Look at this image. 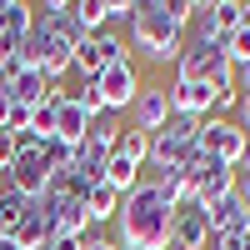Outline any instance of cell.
I'll return each mask as SVG.
<instances>
[{
    "label": "cell",
    "mask_w": 250,
    "mask_h": 250,
    "mask_svg": "<svg viewBox=\"0 0 250 250\" xmlns=\"http://www.w3.org/2000/svg\"><path fill=\"white\" fill-rule=\"evenodd\" d=\"M115 225H120L115 245H125V250H170L175 205L160 195V185H155V180H145V175H140V185L120 200Z\"/></svg>",
    "instance_id": "6da1fadb"
},
{
    "label": "cell",
    "mask_w": 250,
    "mask_h": 250,
    "mask_svg": "<svg viewBox=\"0 0 250 250\" xmlns=\"http://www.w3.org/2000/svg\"><path fill=\"white\" fill-rule=\"evenodd\" d=\"M100 180H105L110 190H120V200H125V195H130L135 185H140V165L120 160V155H110V160H105V175H100Z\"/></svg>",
    "instance_id": "e0dca14e"
},
{
    "label": "cell",
    "mask_w": 250,
    "mask_h": 250,
    "mask_svg": "<svg viewBox=\"0 0 250 250\" xmlns=\"http://www.w3.org/2000/svg\"><path fill=\"white\" fill-rule=\"evenodd\" d=\"M120 250H125V245H120Z\"/></svg>",
    "instance_id": "83f0119b"
},
{
    "label": "cell",
    "mask_w": 250,
    "mask_h": 250,
    "mask_svg": "<svg viewBox=\"0 0 250 250\" xmlns=\"http://www.w3.org/2000/svg\"><path fill=\"white\" fill-rule=\"evenodd\" d=\"M95 85H100V95H105V110L120 115V110H135V100H140V90H145V75H140L135 55H130V60H115L110 70H100Z\"/></svg>",
    "instance_id": "3957f363"
},
{
    "label": "cell",
    "mask_w": 250,
    "mask_h": 250,
    "mask_svg": "<svg viewBox=\"0 0 250 250\" xmlns=\"http://www.w3.org/2000/svg\"><path fill=\"white\" fill-rule=\"evenodd\" d=\"M80 245H85V250H120L105 230H100V225H90V230H85V240H80Z\"/></svg>",
    "instance_id": "7402d4cb"
},
{
    "label": "cell",
    "mask_w": 250,
    "mask_h": 250,
    "mask_svg": "<svg viewBox=\"0 0 250 250\" xmlns=\"http://www.w3.org/2000/svg\"><path fill=\"white\" fill-rule=\"evenodd\" d=\"M210 205L200 195H190L185 205H175V225H170V250H210Z\"/></svg>",
    "instance_id": "277c9868"
},
{
    "label": "cell",
    "mask_w": 250,
    "mask_h": 250,
    "mask_svg": "<svg viewBox=\"0 0 250 250\" xmlns=\"http://www.w3.org/2000/svg\"><path fill=\"white\" fill-rule=\"evenodd\" d=\"M15 155H20V145H15V135H5V130H0V175H10V165H15Z\"/></svg>",
    "instance_id": "44dd1931"
},
{
    "label": "cell",
    "mask_w": 250,
    "mask_h": 250,
    "mask_svg": "<svg viewBox=\"0 0 250 250\" xmlns=\"http://www.w3.org/2000/svg\"><path fill=\"white\" fill-rule=\"evenodd\" d=\"M70 20H75V30L85 35V40L100 35V30H110V10H105V0H75Z\"/></svg>",
    "instance_id": "9a60e30c"
},
{
    "label": "cell",
    "mask_w": 250,
    "mask_h": 250,
    "mask_svg": "<svg viewBox=\"0 0 250 250\" xmlns=\"http://www.w3.org/2000/svg\"><path fill=\"white\" fill-rule=\"evenodd\" d=\"M70 100H75V105L85 110L90 120H105V115H110V110H105V95H100V85H95V80H80V85L70 90Z\"/></svg>",
    "instance_id": "ac0fdd59"
},
{
    "label": "cell",
    "mask_w": 250,
    "mask_h": 250,
    "mask_svg": "<svg viewBox=\"0 0 250 250\" xmlns=\"http://www.w3.org/2000/svg\"><path fill=\"white\" fill-rule=\"evenodd\" d=\"M240 30H250V0H240Z\"/></svg>",
    "instance_id": "484cf974"
},
{
    "label": "cell",
    "mask_w": 250,
    "mask_h": 250,
    "mask_svg": "<svg viewBox=\"0 0 250 250\" xmlns=\"http://www.w3.org/2000/svg\"><path fill=\"white\" fill-rule=\"evenodd\" d=\"M235 125L250 130V90H240V100H235Z\"/></svg>",
    "instance_id": "603a6c76"
},
{
    "label": "cell",
    "mask_w": 250,
    "mask_h": 250,
    "mask_svg": "<svg viewBox=\"0 0 250 250\" xmlns=\"http://www.w3.org/2000/svg\"><path fill=\"white\" fill-rule=\"evenodd\" d=\"M50 95V80L45 70H35V65H20L10 75V100H25V105H40V100Z\"/></svg>",
    "instance_id": "7c38bea8"
},
{
    "label": "cell",
    "mask_w": 250,
    "mask_h": 250,
    "mask_svg": "<svg viewBox=\"0 0 250 250\" xmlns=\"http://www.w3.org/2000/svg\"><path fill=\"white\" fill-rule=\"evenodd\" d=\"M125 40H130L150 65H175L180 50H185V30L170 20L165 0H140V5H135V25H130Z\"/></svg>",
    "instance_id": "7a4b0ae2"
},
{
    "label": "cell",
    "mask_w": 250,
    "mask_h": 250,
    "mask_svg": "<svg viewBox=\"0 0 250 250\" xmlns=\"http://www.w3.org/2000/svg\"><path fill=\"white\" fill-rule=\"evenodd\" d=\"M195 140H200L205 155H215L225 165H240V155H245V130H240L235 120H225V115H205Z\"/></svg>",
    "instance_id": "5b68a950"
},
{
    "label": "cell",
    "mask_w": 250,
    "mask_h": 250,
    "mask_svg": "<svg viewBox=\"0 0 250 250\" xmlns=\"http://www.w3.org/2000/svg\"><path fill=\"white\" fill-rule=\"evenodd\" d=\"M225 60H230L235 70L250 60V30H230V35H225Z\"/></svg>",
    "instance_id": "ffe728a7"
},
{
    "label": "cell",
    "mask_w": 250,
    "mask_h": 250,
    "mask_svg": "<svg viewBox=\"0 0 250 250\" xmlns=\"http://www.w3.org/2000/svg\"><path fill=\"white\" fill-rule=\"evenodd\" d=\"M170 115H175V110H170V90L145 80V90H140V100H135V130L160 135L165 125H170Z\"/></svg>",
    "instance_id": "ba28073f"
},
{
    "label": "cell",
    "mask_w": 250,
    "mask_h": 250,
    "mask_svg": "<svg viewBox=\"0 0 250 250\" xmlns=\"http://www.w3.org/2000/svg\"><path fill=\"white\" fill-rule=\"evenodd\" d=\"M30 210H35V200H25L20 190H10V185H0V235H15Z\"/></svg>",
    "instance_id": "5bb4252c"
},
{
    "label": "cell",
    "mask_w": 250,
    "mask_h": 250,
    "mask_svg": "<svg viewBox=\"0 0 250 250\" xmlns=\"http://www.w3.org/2000/svg\"><path fill=\"white\" fill-rule=\"evenodd\" d=\"M45 250H85V245H80V240H50Z\"/></svg>",
    "instance_id": "d4e9b609"
},
{
    "label": "cell",
    "mask_w": 250,
    "mask_h": 250,
    "mask_svg": "<svg viewBox=\"0 0 250 250\" xmlns=\"http://www.w3.org/2000/svg\"><path fill=\"white\" fill-rule=\"evenodd\" d=\"M85 215H90V225H100V230H105V225L120 215V190H110L105 180L90 185V195H85Z\"/></svg>",
    "instance_id": "4fadbf2b"
},
{
    "label": "cell",
    "mask_w": 250,
    "mask_h": 250,
    "mask_svg": "<svg viewBox=\"0 0 250 250\" xmlns=\"http://www.w3.org/2000/svg\"><path fill=\"white\" fill-rule=\"evenodd\" d=\"M0 250H25V245H20L15 235H0Z\"/></svg>",
    "instance_id": "4316f807"
},
{
    "label": "cell",
    "mask_w": 250,
    "mask_h": 250,
    "mask_svg": "<svg viewBox=\"0 0 250 250\" xmlns=\"http://www.w3.org/2000/svg\"><path fill=\"white\" fill-rule=\"evenodd\" d=\"M235 190V165H225V160H215L210 170H205L200 180H195V195L205 200V205H215V200H225Z\"/></svg>",
    "instance_id": "8fae6325"
},
{
    "label": "cell",
    "mask_w": 250,
    "mask_h": 250,
    "mask_svg": "<svg viewBox=\"0 0 250 250\" xmlns=\"http://www.w3.org/2000/svg\"><path fill=\"white\" fill-rule=\"evenodd\" d=\"M115 155L130 160V165H145V155H150V135L135 130V125H120V135H115Z\"/></svg>",
    "instance_id": "2e32d148"
},
{
    "label": "cell",
    "mask_w": 250,
    "mask_h": 250,
    "mask_svg": "<svg viewBox=\"0 0 250 250\" xmlns=\"http://www.w3.org/2000/svg\"><path fill=\"white\" fill-rule=\"evenodd\" d=\"M210 235H215V240H220V235H250V205H245L235 190L210 205Z\"/></svg>",
    "instance_id": "9c48e42d"
},
{
    "label": "cell",
    "mask_w": 250,
    "mask_h": 250,
    "mask_svg": "<svg viewBox=\"0 0 250 250\" xmlns=\"http://www.w3.org/2000/svg\"><path fill=\"white\" fill-rule=\"evenodd\" d=\"M210 20H215L220 35L240 30V0H210Z\"/></svg>",
    "instance_id": "d6986e66"
},
{
    "label": "cell",
    "mask_w": 250,
    "mask_h": 250,
    "mask_svg": "<svg viewBox=\"0 0 250 250\" xmlns=\"http://www.w3.org/2000/svg\"><path fill=\"white\" fill-rule=\"evenodd\" d=\"M170 110L175 115H185V120H205V115H215V90L205 85V80H170Z\"/></svg>",
    "instance_id": "52a82bcc"
},
{
    "label": "cell",
    "mask_w": 250,
    "mask_h": 250,
    "mask_svg": "<svg viewBox=\"0 0 250 250\" xmlns=\"http://www.w3.org/2000/svg\"><path fill=\"white\" fill-rule=\"evenodd\" d=\"M235 195L250 205V165H240V170H235Z\"/></svg>",
    "instance_id": "cb8c5ba5"
},
{
    "label": "cell",
    "mask_w": 250,
    "mask_h": 250,
    "mask_svg": "<svg viewBox=\"0 0 250 250\" xmlns=\"http://www.w3.org/2000/svg\"><path fill=\"white\" fill-rule=\"evenodd\" d=\"M50 165H45V150H40V145H30V150H20L15 155V165H10V175H5V185L10 190H20L25 200H40L50 190Z\"/></svg>",
    "instance_id": "8992f818"
},
{
    "label": "cell",
    "mask_w": 250,
    "mask_h": 250,
    "mask_svg": "<svg viewBox=\"0 0 250 250\" xmlns=\"http://www.w3.org/2000/svg\"><path fill=\"white\" fill-rule=\"evenodd\" d=\"M90 125H95V120H90L85 110H80V105H75L70 95L60 100V110H55V140H65V145H85Z\"/></svg>",
    "instance_id": "30bf717a"
}]
</instances>
